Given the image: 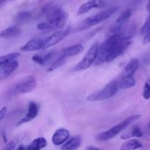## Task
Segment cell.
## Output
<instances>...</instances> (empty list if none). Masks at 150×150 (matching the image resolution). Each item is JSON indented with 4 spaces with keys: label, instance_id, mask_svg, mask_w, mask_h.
Returning a JSON list of instances; mask_svg holds the SVG:
<instances>
[{
    "label": "cell",
    "instance_id": "29",
    "mask_svg": "<svg viewBox=\"0 0 150 150\" xmlns=\"http://www.w3.org/2000/svg\"><path fill=\"white\" fill-rule=\"evenodd\" d=\"M32 59L35 62H36L37 64H40V65H43V64H45L43 56L38 55V54H37V55H34L33 57H32Z\"/></svg>",
    "mask_w": 150,
    "mask_h": 150
},
{
    "label": "cell",
    "instance_id": "36",
    "mask_svg": "<svg viewBox=\"0 0 150 150\" xmlns=\"http://www.w3.org/2000/svg\"><path fill=\"white\" fill-rule=\"evenodd\" d=\"M7 0H0V2H1V4H2L3 2H4V1H6Z\"/></svg>",
    "mask_w": 150,
    "mask_h": 150
},
{
    "label": "cell",
    "instance_id": "30",
    "mask_svg": "<svg viewBox=\"0 0 150 150\" xmlns=\"http://www.w3.org/2000/svg\"><path fill=\"white\" fill-rule=\"evenodd\" d=\"M54 56V51H51V52H48V54H46L45 55H44V59H45V62H48V61L52 59V57Z\"/></svg>",
    "mask_w": 150,
    "mask_h": 150
},
{
    "label": "cell",
    "instance_id": "1",
    "mask_svg": "<svg viewBox=\"0 0 150 150\" xmlns=\"http://www.w3.org/2000/svg\"><path fill=\"white\" fill-rule=\"evenodd\" d=\"M130 39L122 34H114L99 46L96 64L109 63L115 60L130 46Z\"/></svg>",
    "mask_w": 150,
    "mask_h": 150
},
{
    "label": "cell",
    "instance_id": "22",
    "mask_svg": "<svg viewBox=\"0 0 150 150\" xmlns=\"http://www.w3.org/2000/svg\"><path fill=\"white\" fill-rule=\"evenodd\" d=\"M142 144L139 142V141L136 139H130L126 142L125 143L123 144L122 146L120 147L121 149H139V148H142Z\"/></svg>",
    "mask_w": 150,
    "mask_h": 150
},
{
    "label": "cell",
    "instance_id": "7",
    "mask_svg": "<svg viewBox=\"0 0 150 150\" xmlns=\"http://www.w3.org/2000/svg\"><path fill=\"white\" fill-rule=\"evenodd\" d=\"M98 49H99V45L98 44L95 43L94 45H92L89 49V51L85 54L83 59L81 60L75 66L73 70L78 72L89 68L96 61L98 54Z\"/></svg>",
    "mask_w": 150,
    "mask_h": 150
},
{
    "label": "cell",
    "instance_id": "23",
    "mask_svg": "<svg viewBox=\"0 0 150 150\" xmlns=\"http://www.w3.org/2000/svg\"><path fill=\"white\" fill-rule=\"evenodd\" d=\"M66 59H67V58H66V57L59 55V56L58 58H57V59H56L55 61H54V62L51 64V66L48 67V69L47 71L52 72V71H54V70H57V68H59V67H60L61 66H62L63 64L65 63Z\"/></svg>",
    "mask_w": 150,
    "mask_h": 150
},
{
    "label": "cell",
    "instance_id": "13",
    "mask_svg": "<svg viewBox=\"0 0 150 150\" xmlns=\"http://www.w3.org/2000/svg\"><path fill=\"white\" fill-rule=\"evenodd\" d=\"M38 106L37 103H35V102H30L29 104V106H28V111L26 113V116L21 120H19L16 125L20 126L21 125L23 124V123H26L32 121V120H34L38 116Z\"/></svg>",
    "mask_w": 150,
    "mask_h": 150
},
{
    "label": "cell",
    "instance_id": "21",
    "mask_svg": "<svg viewBox=\"0 0 150 150\" xmlns=\"http://www.w3.org/2000/svg\"><path fill=\"white\" fill-rule=\"evenodd\" d=\"M143 136V132L138 126H134L129 131L122 135V139H129L131 138H140Z\"/></svg>",
    "mask_w": 150,
    "mask_h": 150
},
{
    "label": "cell",
    "instance_id": "25",
    "mask_svg": "<svg viewBox=\"0 0 150 150\" xmlns=\"http://www.w3.org/2000/svg\"><path fill=\"white\" fill-rule=\"evenodd\" d=\"M31 17V13L29 11H21L19 12L15 18V21L23 22L29 20Z\"/></svg>",
    "mask_w": 150,
    "mask_h": 150
},
{
    "label": "cell",
    "instance_id": "9",
    "mask_svg": "<svg viewBox=\"0 0 150 150\" xmlns=\"http://www.w3.org/2000/svg\"><path fill=\"white\" fill-rule=\"evenodd\" d=\"M68 35L69 29L59 30L54 32L51 35L45 38V45H44L43 49H47V48H49L54 45H57V43L63 40Z\"/></svg>",
    "mask_w": 150,
    "mask_h": 150
},
{
    "label": "cell",
    "instance_id": "17",
    "mask_svg": "<svg viewBox=\"0 0 150 150\" xmlns=\"http://www.w3.org/2000/svg\"><path fill=\"white\" fill-rule=\"evenodd\" d=\"M136 80L133 76H123L119 81V87L122 89L133 88L136 86Z\"/></svg>",
    "mask_w": 150,
    "mask_h": 150
},
{
    "label": "cell",
    "instance_id": "12",
    "mask_svg": "<svg viewBox=\"0 0 150 150\" xmlns=\"http://www.w3.org/2000/svg\"><path fill=\"white\" fill-rule=\"evenodd\" d=\"M19 64L16 60L10 62L6 64H0V79L3 80L14 73L18 68Z\"/></svg>",
    "mask_w": 150,
    "mask_h": 150
},
{
    "label": "cell",
    "instance_id": "37",
    "mask_svg": "<svg viewBox=\"0 0 150 150\" xmlns=\"http://www.w3.org/2000/svg\"><path fill=\"white\" fill-rule=\"evenodd\" d=\"M45 1V0H38L39 2H42V1Z\"/></svg>",
    "mask_w": 150,
    "mask_h": 150
},
{
    "label": "cell",
    "instance_id": "3",
    "mask_svg": "<svg viewBox=\"0 0 150 150\" xmlns=\"http://www.w3.org/2000/svg\"><path fill=\"white\" fill-rule=\"evenodd\" d=\"M117 10H118L117 7H112L111 8L106 9V10L99 12V13H96L94 16L86 18L79 23L77 27L78 31L86 30V29H89L92 26L98 25V23L107 20L109 18H111L117 11Z\"/></svg>",
    "mask_w": 150,
    "mask_h": 150
},
{
    "label": "cell",
    "instance_id": "35",
    "mask_svg": "<svg viewBox=\"0 0 150 150\" xmlns=\"http://www.w3.org/2000/svg\"><path fill=\"white\" fill-rule=\"evenodd\" d=\"M2 136H3V139H4V142H7V137L5 136V133H4V131L2 132Z\"/></svg>",
    "mask_w": 150,
    "mask_h": 150
},
{
    "label": "cell",
    "instance_id": "16",
    "mask_svg": "<svg viewBox=\"0 0 150 150\" xmlns=\"http://www.w3.org/2000/svg\"><path fill=\"white\" fill-rule=\"evenodd\" d=\"M81 143V139L80 136H73L70 139H68V140L65 143L63 144L61 149L64 150L76 149L80 146Z\"/></svg>",
    "mask_w": 150,
    "mask_h": 150
},
{
    "label": "cell",
    "instance_id": "4",
    "mask_svg": "<svg viewBox=\"0 0 150 150\" xmlns=\"http://www.w3.org/2000/svg\"><path fill=\"white\" fill-rule=\"evenodd\" d=\"M141 117H142L141 114H133V115H131L130 117H127V119L123 120L122 122L114 125V127L110 128L109 130L99 133L96 136V139L98 141H100V142H103V141H107L113 139L117 135H118L120 132L125 130L127 127H128L132 122H133L136 120H139Z\"/></svg>",
    "mask_w": 150,
    "mask_h": 150
},
{
    "label": "cell",
    "instance_id": "14",
    "mask_svg": "<svg viewBox=\"0 0 150 150\" xmlns=\"http://www.w3.org/2000/svg\"><path fill=\"white\" fill-rule=\"evenodd\" d=\"M70 137V133L64 128H60L54 133L52 136V142L56 146L63 144L68 140Z\"/></svg>",
    "mask_w": 150,
    "mask_h": 150
},
{
    "label": "cell",
    "instance_id": "2",
    "mask_svg": "<svg viewBox=\"0 0 150 150\" xmlns=\"http://www.w3.org/2000/svg\"><path fill=\"white\" fill-rule=\"evenodd\" d=\"M47 21L37 25V28L41 31H50L61 29L65 26L68 19V14L62 11L57 6L52 5L45 13Z\"/></svg>",
    "mask_w": 150,
    "mask_h": 150
},
{
    "label": "cell",
    "instance_id": "27",
    "mask_svg": "<svg viewBox=\"0 0 150 150\" xmlns=\"http://www.w3.org/2000/svg\"><path fill=\"white\" fill-rule=\"evenodd\" d=\"M19 142V139L18 138H15L14 139H13L12 141H10L8 144H7V146H5L6 149H9V150H12L16 149V146L18 145Z\"/></svg>",
    "mask_w": 150,
    "mask_h": 150
},
{
    "label": "cell",
    "instance_id": "24",
    "mask_svg": "<svg viewBox=\"0 0 150 150\" xmlns=\"http://www.w3.org/2000/svg\"><path fill=\"white\" fill-rule=\"evenodd\" d=\"M20 55V53L14 52L1 56V58H0V64H6V63H8L10 62L13 61V60H16Z\"/></svg>",
    "mask_w": 150,
    "mask_h": 150
},
{
    "label": "cell",
    "instance_id": "28",
    "mask_svg": "<svg viewBox=\"0 0 150 150\" xmlns=\"http://www.w3.org/2000/svg\"><path fill=\"white\" fill-rule=\"evenodd\" d=\"M143 97L146 100H149L150 98V84L148 82H145L144 86Z\"/></svg>",
    "mask_w": 150,
    "mask_h": 150
},
{
    "label": "cell",
    "instance_id": "34",
    "mask_svg": "<svg viewBox=\"0 0 150 150\" xmlns=\"http://www.w3.org/2000/svg\"><path fill=\"white\" fill-rule=\"evenodd\" d=\"M146 10L150 12V0H149V1L147 3V5H146Z\"/></svg>",
    "mask_w": 150,
    "mask_h": 150
},
{
    "label": "cell",
    "instance_id": "26",
    "mask_svg": "<svg viewBox=\"0 0 150 150\" xmlns=\"http://www.w3.org/2000/svg\"><path fill=\"white\" fill-rule=\"evenodd\" d=\"M150 31V13L148 16L147 18L145 21L142 29H141V33L142 34H146Z\"/></svg>",
    "mask_w": 150,
    "mask_h": 150
},
{
    "label": "cell",
    "instance_id": "31",
    "mask_svg": "<svg viewBox=\"0 0 150 150\" xmlns=\"http://www.w3.org/2000/svg\"><path fill=\"white\" fill-rule=\"evenodd\" d=\"M7 112V108L6 106L3 107L0 111V120H2L4 118Z\"/></svg>",
    "mask_w": 150,
    "mask_h": 150
},
{
    "label": "cell",
    "instance_id": "32",
    "mask_svg": "<svg viewBox=\"0 0 150 150\" xmlns=\"http://www.w3.org/2000/svg\"><path fill=\"white\" fill-rule=\"evenodd\" d=\"M150 42V31L149 32L146 34V35L144 36V38L143 40V44L144 45H146V44L149 43Z\"/></svg>",
    "mask_w": 150,
    "mask_h": 150
},
{
    "label": "cell",
    "instance_id": "19",
    "mask_svg": "<svg viewBox=\"0 0 150 150\" xmlns=\"http://www.w3.org/2000/svg\"><path fill=\"white\" fill-rule=\"evenodd\" d=\"M139 67V61L137 59L130 60L124 68V76H133Z\"/></svg>",
    "mask_w": 150,
    "mask_h": 150
},
{
    "label": "cell",
    "instance_id": "5",
    "mask_svg": "<svg viewBox=\"0 0 150 150\" xmlns=\"http://www.w3.org/2000/svg\"><path fill=\"white\" fill-rule=\"evenodd\" d=\"M119 89L120 87H119L118 81H112L108 83L106 86H104L102 89L88 95L86 100L88 101L95 102V101H102L109 99L117 94Z\"/></svg>",
    "mask_w": 150,
    "mask_h": 150
},
{
    "label": "cell",
    "instance_id": "15",
    "mask_svg": "<svg viewBox=\"0 0 150 150\" xmlns=\"http://www.w3.org/2000/svg\"><path fill=\"white\" fill-rule=\"evenodd\" d=\"M83 50V47L81 44H75V45H70V46H67L66 48H63L61 51V52H60L59 55L66 57V58H68V57L78 55L79 54L81 53Z\"/></svg>",
    "mask_w": 150,
    "mask_h": 150
},
{
    "label": "cell",
    "instance_id": "6",
    "mask_svg": "<svg viewBox=\"0 0 150 150\" xmlns=\"http://www.w3.org/2000/svg\"><path fill=\"white\" fill-rule=\"evenodd\" d=\"M37 81L32 76H27L18 80L12 86V94H26L32 92L37 87Z\"/></svg>",
    "mask_w": 150,
    "mask_h": 150
},
{
    "label": "cell",
    "instance_id": "18",
    "mask_svg": "<svg viewBox=\"0 0 150 150\" xmlns=\"http://www.w3.org/2000/svg\"><path fill=\"white\" fill-rule=\"evenodd\" d=\"M21 33V30L20 28L16 26H13L1 31L0 33V37L4 39H9V38L18 36Z\"/></svg>",
    "mask_w": 150,
    "mask_h": 150
},
{
    "label": "cell",
    "instance_id": "20",
    "mask_svg": "<svg viewBox=\"0 0 150 150\" xmlns=\"http://www.w3.org/2000/svg\"><path fill=\"white\" fill-rule=\"evenodd\" d=\"M47 146V142L45 138L39 137L34 139L27 146V149L38 150L42 149Z\"/></svg>",
    "mask_w": 150,
    "mask_h": 150
},
{
    "label": "cell",
    "instance_id": "10",
    "mask_svg": "<svg viewBox=\"0 0 150 150\" xmlns=\"http://www.w3.org/2000/svg\"><path fill=\"white\" fill-rule=\"evenodd\" d=\"M104 5H105V2L103 0H89L79 7L77 11V15L81 16L90 11L92 9L101 8Z\"/></svg>",
    "mask_w": 150,
    "mask_h": 150
},
{
    "label": "cell",
    "instance_id": "33",
    "mask_svg": "<svg viewBox=\"0 0 150 150\" xmlns=\"http://www.w3.org/2000/svg\"><path fill=\"white\" fill-rule=\"evenodd\" d=\"M86 149H99V148L95 147V146H88V147H86Z\"/></svg>",
    "mask_w": 150,
    "mask_h": 150
},
{
    "label": "cell",
    "instance_id": "8",
    "mask_svg": "<svg viewBox=\"0 0 150 150\" xmlns=\"http://www.w3.org/2000/svg\"><path fill=\"white\" fill-rule=\"evenodd\" d=\"M132 11L130 9H127L120 15L112 26L110 28V31L114 34H122L127 26V23L131 17Z\"/></svg>",
    "mask_w": 150,
    "mask_h": 150
},
{
    "label": "cell",
    "instance_id": "11",
    "mask_svg": "<svg viewBox=\"0 0 150 150\" xmlns=\"http://www.w3.org/2000/svg\"><path fill=\"white\" fill-rule=\"evenodd\" d=\"M45 45V38H36L32 39L28 41L26 44L21 48V50L24 52L28 51H34L38 50L43 49Z\"/></svg>",
    "mask_w": 150,
    "mask_h": 150
}]
</instances>
